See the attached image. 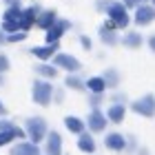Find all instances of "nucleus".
Instances as JSON below:
<instances>
[{"mask_svg":"<svg viewBox=\"0 0 155 155\" xmlns=\"http://www.w3.org/2000/svg\"><path fill=\"white\" fill-rule=\"evenodd\" d=\"M22 131H25V135L29 137V142L38 146L40 142H45V137L49 133V126H47V120L45 117H27Z\"/></svg>","mask_w":155,"mask_h":155,"instance_id":"obj_1","label":"nucleus"},{"mask_svg":"<svg viewBox=\"0 0 155 155\" xmlns=\"http://www.w3.org/2000/svg\"><path fill=\"white\" fill-rule=\"evenodd\" d=\"M51 97H53V84L47 82V80H33V87H31V100L38 104V107H49L51 104Z\"/></svg>","mask_w":155,"mask_h":155,"instance_id":"obj_2","label":"nucleus"},{"mask_svg":"<svg viewBox=\"0 0 155 155\" xmlns=\"http://www.w3.org/2000/svg\"><path fill=\"white\" fill-rule=\"evenodd\" d=\"M104 13L109 16L107 20H109V22H113V27H115V29H126V27L131 25L129 11L124 9V5H122V2H115V0H111Z\"/></svg>","mask_w":155,"mask_h":155,"instance_id":"obj_3","label":"nucleus"},{"mask_svg":"<svg viewBox=\"0 0 155 155\" xmlns=\"http://www.w3.org/2000/svg\"><path fill=\"white\" fill-rule=\"evenodd\" d=\"M51 60H53L51 64H53L55 69H62V71H69V75H71V73H78V71L82 69V62L78 60V58H73L71 53H62V51H58V53H55Z\"/></svg>","mask_w":155,"mask_h":155,"instance_id":"obj_4","label":"nucleus"},{"mask_svg":"<svg viewBox=\"0 0 155 155\" xmlns=\"http://www.w3.org/2000/svg\"><path fill=\"white\" fill-rule=\"evenodd\" d=\"M131 111L142 117H153L155 115V95L153 93H146L142 95L140 100H133L131 102Z\"/></svg>","mask_w":155,"mask_h":155,"instance_id":"obj_5","label":"nucleus"},{"mask_svg":"<svg viewBox=\"0 0 155 155\" xmlns=\"http://www.w3.org/2000/svg\"><path fill=\"white\" fill-rule=\"evenodd\" d=\"M107 115L102 113L100 109H91V113L87 117V122H84V126L91 131V133H102V131H107Z\"/></svg>","mask_w":155,"mask_h":155,"instance_id":"obj_6","label":"nucleus"},{"mask_svg":"<svg viewBox=\"0 0 155 155\" xmlns=\"http://www.w3.org/2000/svg\"><path fill=\"white\" fill-rule=\"evenodd\" d=\"M40 5H31V7H27V9H22V16H20V22H18V29L27 33L31 29V27H36V18H38V13H40Z\"/></svg>","mask_w":155,"mask_h":155,"instance_id":"obj_7","label":"nucleus"},{"mask_svg":"<svg viewBox=\"0 0 155 155\" xmlns=\"http://www.w3.org/2000/svg\"><path fill=\"white\" fill-rule=\"evenodd\" d=\"M69 29H71V22L64 20V18H62V20L58 18V20H55V25L47 31V45H58V40L64 36Z\"/></svg>","mask_w":155,"mask_h":155,"instance_id":"obj_8","label":"nucleus"},{"mask_svg":"<svg viewBox=\"0 0 155 155\" xmlns=\"http://www.w3.org/2000/svg\"><path fill=\"white\" fill-rule=\"evenodd\" d=\"M133 20H135L137 27L151 25L153 20H155V7H151V5H140L137 9H135V13H133Z\"/></svg>","mask_w":155,"mask_h":155,"instance_id":"obj_9","label":"nucleus"},{"mask_svg":"<svg viewBox=\"0 0 155 155\" xmlns=\"http://www.w3.org/2000/svg\"><path fill=\"white\" fill-rule=\"evenodd\" d=\"M45 153L47 155H62V135L58 131H49L45 137Z\"/></svg>","mask_w":155,"mask_h":155,"instance_id":"obj_10","label":"nucleus"},{"mask_svg":"<svg viewBox=\"0 0 155 155\" xmlns=\"http://www.w3.org/2000/svg\"><path fill=\"white\" fill-rule=\"evenodd\" d=\"M55 20H58V13H55L53 9H45V11L38 13L36 27H38V29H42V31H49V29L55 25Z\"/></svg>","mask_w":155,"mask_h":155,"instance_id":"obj_11","label":"nucleus"},{"mask_svg":"<svg viewBox=\"0 0 155 155\" xmlns=\"http://www.w3.org/2000/svg\"><path fill=\"white\" fill-rule=\"evenodd\" d=\"M104 146H107L109 151L120 153V151H124V149H126V137L122 135V133L113 131V133H109V135L104 137Z\"/></svg>","mask_w":155,"mask_h":155,"instance_id":"obj_12","label":"nucleus"},{"mask_svg":"<svg viewBox=\"0 0 155 155\" xmlns=\"http://www.w3.org/2000/svg\"><path fill=\"white\" fill-rule=\"evenodd\" d=\"M107 122H113V124H122L124 122V115H126V107L124 104H111L107 113Z\"/></svg>","mask_w":155,"mask_h":155,"instance_id":"obj_13","label":"nucleus"},{"mask_svg":"<svg viewBox=\"0 0 155 155\" xmlns=\"http://www.w3.org/2000/svg\"><path fill=\"white\" fill-rule=\"evenodd\" d=\"M9 155H40V149L36 144H31V142H18L16 146H11L9 149Z\"/></svg>","mask_w":155,"mask_h":155,"instance_id":"obj_14","label":"nucleus"},{"mask_svg":"<svg viewBox=\"0 0 155 155\" xmlns=\"http://www.w3.org/2000/svg\"><path fill=\"white\" fill-rule=\"evenodd\" d=\"M78 149H80L82 153H95V140H93V135H91L89 131H84V133H80L78 135Z\"/></svg>","mask_w":155,"mask_h":155,"instance_id":"obj_15","label":"nucleus"},{"mask_svg":"<svg viewBox=\"0 0 155 155\" xmlns=\"http://www.w3.org/2000/svg\"><path fill=\"white\" fill-rule=\"evenodd\" d=\"M31 53L36 55L38 60H51L55 53H58V45H42V47H33Z\"/></svg>","mask_w":155,"mask_h":155,"instance_id":"obj_16","label":"nucleus"},{"mask_svg":"<svg viewBox=\"0 0 155 155\" xmlns=\"http://www.w3.org/2000/svg\"><path fill=\"white\" fill-rule=\"evenodd\" d=\"M16 137H27V135H25V131L20 129V126H13L11 131H2V133H0V146L11 144Z\"/></svg>","mask_w":155,"mask_h":155,"instance_id":"obj_17","label":"nucleus"},{"mask_svg":"<svg viewBox=\"0 0 155 155\" xmlns=\"http://www.w3.org/2000/svg\"><path fill=\"white\" fill-rule=\"evenodd\" d=\"M64 126L71 133H75V135H80V133H84V120H80V117H75V115H67L64 117Z\"/></svg>","mask_w":155,"mask_h":155,"instance_id":"obj_18","label":"nucleus"},{"mask_svg":"<svg viewBox=\"0 0 155 155\" xmlns=\"http://www.w3.org/2000/svg\"><path fill=\"white\" fill-rule=\"evenodd\" d=\"M20 16H22V7H20V2H16V5H11L9 9L5 11L2 22H13V25H18V22H20Z\"/></svg>","mask_w":155,"mask_h":155,"instance_id":"obj_19","label":"nucleus"},{"mask_svg":"<svg viewBox=\"0 0 155 155\" xmlns=\"http://www.w3.org/2000/svg\"><path fill=\"white\" fill-rule=\"evenodd\" d=\"M142 40H144V38L140 36L137 31H129V33H126V36L120 40V42H122L126 49H140V47H142Z\"/></svg>","mask_w":155,"mask_h":155,"instance_id":"obj_20","label":"nucleus"},{"mask_svg":"<svg viewBox=\"0 0 155 155\" xmlns=\"http://www.w3.org/2000/svg\"><path fill=\"white\" fill-rule=\"evenodd\" d=\"M36 73L42 78H47V82L51 80V78H58V69H55L53 64H47V62H40V64H36Z\"/></svg>","mask_w":155,"mask_h":155,"instance_id":"obj_21","label":"nucleus"},{"mask_svg":"<svg viewBox=\"0 0 155 155\" xmlns=\"http://www.w3.org/2000/svg\"><path fill=\"white\" fill-rule=\"evenodd\" d=\"M84 87H87V89L91 91V93H95V95H102V91L107 89V87H104V80H102L100 75H93V78H89V80L84 82Z\"/></svg>","mask_w":155,"mask_h":155,"instance_id":"obj_22","label":"nucleus"},{"mask_svg":"<svg viewBox=\"0 0 155 155\" xmlns=\"http://www.w3.org/2000/svg\"><path fill=\"white\" fill-rule=\"evenodd\" d=\"M97 33H100V40H102L107 47H115L117 42H120L117 31H111V29H104V27H100V29H97Z\"/></svg>","mask_w":155,"mask_h":155,"instance_id":"obj_23","label":"nucleus"},{"mask_svg":"<svg viewBox=\"0 0 155 155\" xmlns=\"http://www.w3.org/2000/svg\"><path fill=\"white\" fill-rule=\"evenodd\" d=\"M100 78L104 80V87H107V89H115L117 84H120V73L115 71V69H107Z\"/></svg>","mask_w":155,"mask_h":155,"instance_id":"obj_24","label":"nucleus"},{"mask_svg":"<svg viewBox=\"0 0 155 155\" xmlns=\"http://www.w3.org/2000/svg\"><path fill=\"white\" fill-rule=\"evenodd\" d=\"M64 87L67 89H73V91H84V89H87V87H84V80L78 73H71V75L64 78Z\"/></svg>","mask_w":155,"mask_h":155,"instance_id":"obj_25","label":"nucleus"},{"mask_svg":"<svg viewBox=\"0 0 155 155\" xmlns=\"http://www.w3.org/2000/svg\"><path fill=\"white\" fill-rule=\"evenodd\" d=\"M25 38H27V33H22V31H16V33H9V36H5V42L13 45V42H22Z\"/></svg>","mask_w":155,"mask_h":155,"instance_id":"obj_26","label":"nucleus"},{"mask_svg":"<svg viewBox=\"0 0 155 155\" xmlns=\"http://www.w3.org/2000/svg\"><path fill=\"white\" fill-rule=\"evenodd\" d=\"M9 67H11V62H9V58H7V55H0V75L9 71Z\"/></svg>","mask_w":155,"mask_h":155,"instance_id":"obj_27","label":"nucleus"},{"mask_svg":"<svg viewBox=\"0 0 155 155\" xmlns=\"http://www.w3.org/2000/svg\"><path fill=\"white\" fill-rule=\"evenodd\" d=\"M80 45H82L84 51H91V49H93V42H91L89 36H80Z\"/></svg>","mask_w":155,"mask_h":155,"instance_id":"obj_28","label":"nucleus"},{"mask_svg":"<svg viewBox=\"0 0 155 155\" xmlns=\"http://www.w3.org/2000/svg\"><path fill=\"white\" fill-rule=\"evenodd\" d=\"M102 97L104 95H95V93H91V97H89V104L93 109H100V102H102Z\"/></svg>","mask_w":155,"mask_h":155,"instance_id":"obj_29","label":"nucleus"},{"mask_svg":"<svg viewBox=\"0 0 155 155\" xmlns=\"http://www.w3.org/2000/svg\"><path fill=\"white\" fill-rule=\"evenodd\" d=\"M62 100H64V91H62V89H53V97H51V102L62 104Z\"/></svg>","mask_w":155,"mask_h":155,"instance_id":"obj_30","label":"nucleus"},{"mask_svg":"<svg viewBox=\"0 0 155 155\" xmlns=\"http://www.w3.org/2000/svg\"><path fill=\"white\" fill-rule=\"evenodd\" d=\"M13 126H16L13 122H9V120H5V117H0V133H2V131H11Z\"/></svg>","mask_w":155,"mask_h":155,"instance_id":"obj_31","label":"nucleus"},{"mask_svg":"<svg viewBox=\"0 0 155 155\" xmlns=\"http://www.w3.org/2000/svg\"><path fill=\"white\" fill-rule=\"evenodd\" d=\"M109 2L111 0H95V11H107V7H109Z\"/></svg>","mask_w":155,"mask_h":155,"instance_id":"obj_32","label":"nucleus"},{"mask_svg":"<svg viewBox=\"0 0 155 155\" xmlns=\"http://www.w3.org/2000/svg\"><path fill=\"white\" fill-rule=\"evenodd\" d=\"M122 5H124V9H129V7H135V9H137L142 2H140V0H122Z\"/></svg>","mask_w":155,"mask_h":155,"instance_id":"obj_33","label":"nucleus"},{"mask_svg":"<svg viewBox=\"0 0 155 155\" xmlns=\"http://www.w3.org/2000/svg\"><path fill=\"white\" fill-rule=\"evenodd\" d=\"M146 45H149V49H151V51L155 53V33H153V36H151L149 40H146Z\"/></svg>","mask_w":155,"mask_h":155,"instance_id":"obj_34","label":"nucleus"},{"mask_svg":"<svg viewBox=\"0 0 155 155\" xmlns=\"http://www.w3.org/2000/svg\"><path fill=\"white\" fill-rule=\"evenodd\" d=\"M5 115H7V109H5V104L0 102V117H5Z\"/></svg>","mask_w":155,"mask_h":155,"instance_id":"obj_35","label":"nucleus"},{"mask_svg":"<svg viewBox=\"0 0 155 155\" xmlns=\"http://www.w3.org/2000/svg\"><path fill=\"white\" fill-rule=\"evenodd\" d=\"M2 45H5V33L0 31V47H2Z\"/></svg>","mask_w":155,"mask_h":155,"instance_id":"obj_36","label":"nucleus"},{"mask_svg":"<svg viewBox=\"0 0 155 155\" xmlns=\"http://www.w3.org/2000/svg\"><path fill=\"white\" fill-rule=\"evenodd\" d=\"M140 155H149V153H146V149H142V151H140Z\"/></svg>","mask_w":155,"mask_h":155,"instance_id":"obj_37","label":"nucleus"},{"mask_svg":"<svg viewBox=\"0 0 155 155\" xmlns=\"http://www.w3.org/2000/svg\"><path fill=\"white\" fill-rule=\"evenodd\" d=\"M149 5H151V7H155V0H149Z\"/></svg>","mask_w":155,"mask_h":155,"instance_id":"obj_38","label":"nucleus"},{"mask_svg":"<svg viewBox=\"0 0 155 155\" xmlns=\"http://www.w3.org/2000/svg\"><path fill=\"white\" fill-rule=\"evenodd\" d=\"M2 82H5V80H2V75H0V87H2Z\"/></svg>","mask_w":155,"mask_h":155,"instance_id":"obj_39","label":"nucleus"}]
</instances>
